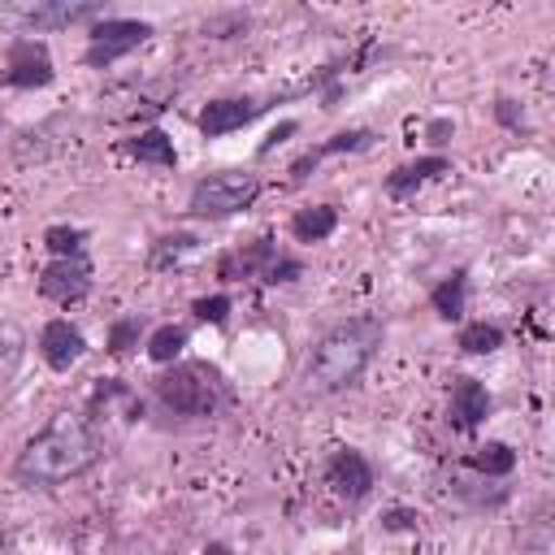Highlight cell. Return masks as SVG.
I'll return each mask as SVG.
<instances>
[{"instance_id": "cell-15", "label": "cell", "mask_w": 555, "mask_h": 555, "mask_svg": "<svg viewBox=\"0 0 555 555\" xmlns=\"http://www.w3.org/2000/svg\"><path fill=\"white\" fill-rule=\"evenodd\" d=\"M273 256H278L273 238H256V243H247V247H234V251H225V256L217 260V273H221L225 282L260 278V273H264V264H269Z\"/></svg>"}, {"instance_id": "cell-30", "label": "cell", "mask_w": 555, "mask_h": 555, "mask_svg": "<svg viewBox=\"0 0 555 555\" xmlns=\"http://www.w3.org/2000/svg\"><path fill=\"white\" fill-rule=\"evenodd\" d=\"M416 512L412 507H390V512H382V529H390V533H403V529H416Z\"/></svg>"}, {"instance_id": "cell-5", "label": "cell", "mask_w": 555, "mask_h": 555, "mask_svg": "<svg viewBox=\"0 0 555 555\" xmlns=\"http://www.w3.org/2000/svg\"><path fill=\"white\" fill-rule=\"evenodd\" d=\"M147 39H152V22H139V17H100V22H91V30H87L82 65L108 69V65H117L121 56H130L134 48H143Z\"/></svg>"}, {"instance_id": "cell-4", "label": "cell", "mask_w": 555, "mask_h": 555, "mask_svg": "<svg viewBox=\"0 0 555 555\" xmlns=\"http://www.w3.org/2000/svg\"><path fill=\"white\" fill-rule=\"evenodd\" d=\"M260 199V178L247 169H225V173H208L191 186L186 195V212L199 221H221L234 217L243 208H251Z\"/></svg>"}, {"instance_id": "cell-12", "label": "cell", "mask_w": 555, "mask_h": 555, "mask_svg": "<svg viewBox=\"0 0 555 555\" xmlns=\"http://www.w3.org/2000/svg\"><path fill=\"white\" fill-rule=\"evenodd\" d=\"M260 113H264L260 100H251V95H225V100L204 104V113H199V130H204L208 139H221V134H230V130H243V126L256 121Z\"/></svg>"}, {"instance_id": "cell-23", "label": "cell", "mask_w": 555, "mask_h": 555, "mask_svg": "<svg viewBox=\"0 0 555 555\" xmlns=\"http://www.w3.org/2000/svg\"><path fill=\"white\" fill-rule=\"evenodd\" d=\"M143 330H147V317H143V312H126V317H117V321L108 325L104 351H108V356H126V351H134L139 338H143Z\"/></svg>"}, {"instance_id": "cell-18", "label": "cell", "mask_w": 555, "mask_h": 555, "mask_svg": "<svg viewBox=\"0 0 555 555\" xmlns=\"http://www.w3.org/2000/svg\"><path fill=\"white\" fill-rule=\"evenodd\" d=\"M464 304H468V273L455 269L451 278H442L434 291H429V308L442 317V321H460L464 317Z\"/></svg>"}, {"instance_id": "cell-21", "label": "cell", "mask_w": 555, "mask_h": 555, "mask_svg": "<svg viewBox=\"0 0 555 555\" xmlns=\"http://www.w3.org/2000/svg\"><path fill=\"white\" fill-rule=\"evenodd\" d=\"M468 468L477 477H507L516 468V451L507 442H481L477 451H468Z\"/></svg>"}, {"instance_id": "cell-24", "label": "cell", "mask_w": 555, "mask_h": 555, "mask_svg": "<svg viewBox=\"0 0 555 555\" xmlns=\"http://www.w3.org/2000/svg\"><path fill=\"white\" fill-rule=\"evenodd\" d=\"M455 347H460L464 356H490V351L503 347V330L490 325V321H468V325H460Z\"/></svg>"}, {"instance_id": "cell-14", "label": "cell", "mask_w": 555, "mask_h": 555, "mask_svg": "<svg viewBox=\"0 0 555 555\" xmlns=\"http://www.w3.org/2000/svg\"><path fill=\"white\" fill-rule=\"evenodd\" d=\"M369 143H373V130H338V134H330L325 143L308 147V152L291 165V182H304V178H308V169H317L325 156H338V152H364Z\"/></svg>"}, {"instance_id": "cell-1", "label": "cell", "mask_w": 555, "mask_h": 555, "mask_svg": "<svg viewBox=\"0 0 555 555\" xmlns=\"http://www.w3.org/2000/svg\"><path fill=\"white\" fill-rule=\"evenodd\" d=\"M104 460V434L82 412H56L39 434L26 438V447L13 460V481L26 490H52L82 473H91Z\"/></svg>"}, {"instance_id": "cell-20", "label": "cell", "mask_w": 555, "mask_h": 555, "mask_svg": "<svg viewBox=\"0 0 555 555\" xmlns=\"http://www.w3.org/2000/svg\"><path fill=\"white\" fill-rule=\"evenodd\" d=\"M199 251V238L195 234H186V230H173V234H160L156 243H152V251H147V269H178L186 256H195Z\"/></svg>"}, {"instance_id": "cell-8", "label": "cell", "mask_w": 555, "mask_h": 555, "mask_svg": "<svg viewBox=\"0 0 555 555\" xmlns=\"http://www.w3.org/2000/svg\"><path fill=\"white\" fill-rule=\"evenodd\" d=\"M91 264L82 260V256H74V260H48L43 264V273H39V295L43 299H52V304H61V308H69V304H78V299H87L91 295Z\"/></svg>"}, {"instance_id": "cell-31", "label": "cell", "mask_w": 555, "mask_h": 555, "mask_svg": "<svg viewBox=\"0 0 555 555\" xmlns=\"http://www.w3.org/2000/svg\"><path fill=\"white\" fill-rule=\"evenodd\" d=\"M295 130H299V126H295V121H282V126H273V130H269V139H264V143H260V156H269V152H273V147H278V143H282V139H291V134H295Z\"/></svg>"}, {"instance_id": "cell-17", "label": "cell", "mask_w": 555, "mask_h": 555, "mask_svg": "<svg viewBox=\"0 0 555 555\" xmlns=\"http://www.w3.org/2000/svg\"><path fill=\"white\" fill-rule=\"evenodd\" d=\"M338 230V208L334 204H312V208H299L291 217V234L295 243H321Z\"/></svg>"}, {"instance_id": "cell-25", "label": "cell", "mask_w": 555, "mask_h": 555, "mask_svg": "<svg viewBox=\"0 0 555 555\" xmlns=\"http://www.w3.org/2000/svg\"><path fill=\"white\" fill-rule=\"evenodd\" d=\"M186 325H156L152 334H147V356L156 360V364H173L178 356H182V347H186Z\"/></svg>"}, {"instance_id": "cell-19", "label": "cell", "mask_w": 555, "mask_h": 555, "mask_svg": "<svg viewBox=\"0 0 555 555\" xmlns=\"http://www.w3.org/2000/svg\"><path fill=\"white\" fill-rule=\"evenodd\" d=\"M22 360H26V334H22L13 321H0V399H4L9 386L17 382Z\"/></svg>"}, {"instance_id": "cell-34", "label": "cell", "mask_w": 555, "mask_h": 555, "mask_svg": "<svg viewBox=\"0 0 555 555\" xmlns=\"http://www.w3.org/2000/svg\"><path fill=\"white\" fill-rule=\"evenodd\" d=\"M0 126H4V117H0Z\"/></svg>"}, {"instance_id": "cell-22", "label": "cell", "mask_w": 555, "mask_h": 555, "mask_svg": "<svg viewBox=\"0 0 555 555\" xmlns=\"http://www.w3.org/2000/svg\"><path fill=\"white\" fill-rule=\"evenodd\" d=\"M490 481L494 477H486V481H451V494L460 503H468L473 512H494V507L507 503V486H490Z\"/></svg>"}, {"instance_id": "cell-27", "label": "cell", "mask_w": 555, "mask_h": 555, "mask_svg": "<svg viewBox=\"0 0 555 555\" xmlns=\"http://www.w3.org/2000/svg\"><path fill=\"white\" fill-rule=\"evenodd\" d=\"M299 273H304V264H299L295 256H282V251H278V256H273V260L264 264L260 282H269V286H286V282H295Z\"/></svg>"}, {"instance_id": "cell-13", "label": "cell", "mask_w": 555, "mask_h": 555, "mask_svg": "<svg viewBox=\"0 0 555 555\" xmlns=\"http://www.w3.org/2000/svg\"><path fill=\"white\" fill-rule=\"evenodd\" d=\"M442 173H451V160L447 156H416V160H408V165H399L395 173H386V195H395V199H408V195H416L425 182H434V178H442Z\"/></svg>"}, {"instance_id": "cell-28", "label": "cell", "mask_w": 555, "mask_h": 555, "mask_svg": "<svg viewBox=\"0 0 555 555\" xmlns=\"http://www.w3.org/2000/svg\"><path fill=\"white\" fill-rule=\"evenodd\" d=\"M230 308H234V299H230V295H204V299H195V304H191V312H195L199 321H208V325H225Z\"/></svg>"}, {"instance_id": "cell-11", "label": "cell", "mask_w": 555, "mask_h": 555, "mask_svg": "<svg viewBox=\"0 0 555 555\" xmlns=\"http://www.w3.org/2000/svg\"><path fill=\"white\" fill-rule=\"evenodd\" d=\"M490 408H494V399H490V390H486V382H477V377H455L451 382V403H447V421L460 429V434H468V429H477L486 416H490Z\"/></svg>"}, {"instance_id": "cell-6", "label": "cell", "mask_w": 555, "mask_h": 555, "mask_svg": "<svg viewBox=\"0 0 555 555\" xmlns=\"http://www.w3.org/2000/svg\"><path fill=\"white\" fill-rule=\"evenodd\" d=\"M100 17H108V13L95 0H39V4H22V9L0 4V22L22 26V30H65L78 22H100Z\"/></svg>"}, {"instance_id": "cell-7", "label": "cell", "mask_w": 555, "mask_h": 555, "mask_svg": "<svg viewBox=\"0 0 555 555\" xmlns=\"http://www.w3.org/2000/svg\"><path fill=\"white\" fill-rule=\"evenodd\" d=\"M52 78H56V69H52V52H48V43L17 35V39L4 48V65H0V82H4V87L35 91V87H48Z\"/></svg>"}, {"instance_id": "cell-32", "label": "cell", "mask_w": 555, "mask_h": 555, "mask_svg": "<svg viewBox=\"0 0 555 555\" xmlns=\"http://www.w3.org/2000/svg\"><path fill=\"white\" fill-rule=\"evenodd\" d=\"M425 134H429V143H447L451 121H447V117H438V121H429V130H425Z\"/></svg>"}, {"instance_id": "cell-10", "label": "cell", "mask_w": 555, "mask_h": 555, "mask_svg": "<svg viewBox=\"0 0 555 555\" xmlns=\"http://www.w3.org/2000/svg\"><path fill=\"white\" fill-rule=\"evenodd\" d=\"M39 356H43V364H48V369L69 373V369L87 356V334H82L74 321L52 317V321L39 330Z\"/></svg>"}, {"instance_id": "cell-26", "label": "cell", "mask_w": 555, "mask_h": 555, "mask_svg": "<svg viewBox=\"0 0 555 555\" xmlns=\"http://www.w3.org/2000/svg\"><path fill=\"white\" fill-rule=\"evenodd\" d=\"M43 247L56 256V260H74L87 251V230L82 225H48L43 230Z\"/></svg>"}, {"instance_id": "cell-9", "label": "cell", "mask_w": 555, "mask_h": 555, "mask_svg": "<svg viewBox=\"0 0 555 555\" xmlns=\"http://www.w3.org/2000/svg\"><path fill=\"white\" fill-rule=\"evenodd\" d=\"M325 481H330V486H334V494H343L347 503L369 499V490L377 486L373 464H369L356 447H338V451L325 460Z\"/></svg>"}, {"instance_id": "cell-3", "label": "cell", "mask_w": 555, "mask_h": 555, "mask_svg": "<svg viewBox=\"0 0 555 555\" xmlns=\"http://www.w3.org/2000/svg\"><path fill=\"white\" fill-rule=\"evenodd\" d=\"M152 395H156V403L169 416H186V421H208L221 408H230V399H234L225 373L217 364H208V360H178V364H169L152 382Z\"/></svg>"}, {"instance_id": "cell-29", "label": "cell", "mask_w": 555, "mask_h": 555, "mask_svg": "<svg viewBox=\"0 0 555 555\" xmlns=\"http://www.w3.org/2000/svg\"><path fill=\"white\" fill-rule=\"evenodd\" d=\"M494 117H499V126H507V130H529V121H525V108L516 104V100H507V95H499L494 100Z\"/></svg>"}, {"instance_id": "cell-33", "label": "cell", "mask_w": 555, "mask_h": 555, "mask_svg": "<svg viewBox=\"0 0 555 555\" xmlns=\"http://www.w3.org/2000/svg\"><path fill=\"white\" fill-rule=\"evenodd\" d=\"M204 555H234V551H230L225 542H208V546H204Z\"/></svg>"}, {"instance_id": "cell-16", "label": "cell", "mask_w": 555, "mask_h": 555, "mask_svg": "<svg viewBox=\"0 0 555 555\" xmlns=\"http://www.w3.org/2000/svg\"><path fill=\"white\" fill-rule=\"evenodd\" d=\"M126 152L139 160V165H156V169H173L178 165V147H173V139L165 134V130H139V134H130L126 139Z\"/></svg>"}, {"instance_id": "cell-2", "label": "cell", "mask_w": 555, "mask_h": 555, "mask_svg": "<svg viewBox=\"0 0 555 555\" xmlns=\"http://www.w3.org/2000/svg\"><path fill=\"white\" fill-rule=\"evenodd\" d=\"M386 343V325L377 317H347L338 325H330L308 360H304V390L308 395H338L347 386H356L364 377V369L373 364V356Z\"/></svg>"}]
</instances>
